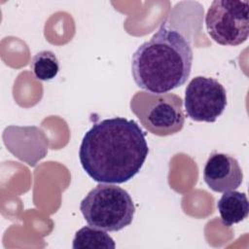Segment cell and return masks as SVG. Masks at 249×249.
I'll return each instance as SVG.
<instances>
[{
  "label": "cell",
  "mask_w": 249,
  "mask_h": 249,
  "mask_svg": "<svg viewBox=\"0 0 249 249\" xmlns=\"http://www.w3.org/2000/svg\"><path fill=\"white\" fill-rule=\"evenodd\" d=\"M34 76L41 81L53 80L59 71V63L54 53L42 51L36 53L30 63Z\"/></svg>",
  "instance_id": "obj_10"
},
{
  "label": "cell",
  "mask_w": 249,
  "mask_h": 249,
  "mask_svg": "<svg viewBox=\"0 0 249 249\" xmlns=\"http://www.w3.org/2000/svg\"><path fill=\"white\" fill-rule=\"evenodd\" d=\"M192 65L190 42L178 31L162 24L132 54L131 73L140 89L166 93L187 82Z\"/></svg>",
  "instance_id": "obj_2"
},
{
  "label": "cell",
  "mask_w": 249,
  "mask_h": 249,
  "mask_svg": "<svg viewBox=\"0 0 249 249\" xmlns=\"http://www.w3.org/2000/svg\"><path fill=\"white\" fill-rule=\"evenodd\" d=\"M130 110L149 132L158 136L175 134L184 126L183 100L175 93L136 91Z\"/></svg>",
  "instance_id": "obj_4"
},
{
  "label": "cell",
  "mask_w": 249,
  "mask_h": 249,
  "mask_svg": "<svg viewBox=\"0 0 249 249\" xmlns=\"http://www.w3.org/2000/svg\"><path fill=\"white\" fill-rule=\"evenodd\" d=\"M148 153L145 133L139 124L115 117L93 124L85 133L79 159L93 181L122 184L140 171Z\"/></svg>",
  "instance_id": "obj_1"
},
{
  "label": "cell",
  "mask_w": 249,
  "mask_h": 249,
  "mask_svg": "<svg viewBox=\"0 0 249 249\" xmlns=\"http://www.w3.org/2000/svg\"><path fill=\"white\" fill-rule=\"evenodd\" d=\"M89 226L105 231H119L132 223L135 207L130 195L111 184H98L80 203Z\"/></svg>",
  "instance_id": "obj_3"
},
{
  "label": "cell",
  "mask_w": 249,
  "mask_h": 249,
  "mask_svg": "<svg viewBox=\"0 0 249 249\" xmlns=\"http://www.w3.org/2000/svg\"><path fill=\"white\" fill-rule=\"evenodd\" d=\"M203 179L212 191L225 193L240 187L243 173L236 159L227 154L214 153L204 165Z\"/></svg>",
  "instance_id": "obj_7"
},
{
  "label": "cell",
  "mask_w": 249,
  "mask_h": 249,
  "mask_svg": "<svg viewBox=\"0 0 249 249\" xmlns=\"http://www.w3.org/2000/svg\"><path fill=\"white\" fill-rule=\"evenodd\" d=\"M185 110L196 122L214 123L227 106V92L216 79L196 76L185 90Z\"/></svg>",
  "instance_id": "obj_6"
},
{
  "label": "cell",
  "mask_w": 249,
  "mask_h": 249,
  "mask_svg": "<svg viewBox=\"0 0 249 249\" xmlns=\"http://www.w3.org/2000/svg\"><path fill=\"white\" fill-rule=\"evenodd\" d=\"M248 1L214 0L205 16L209 36L222 46H238L249 34Z\"/></svg>",
  "instance_id": "obj_5"
},
{
  "label": "cell",
  "mask_w": 249,
  "mask_h": 249,
  "mask_svg": "<svg viewBox=\"0 0 249 249\" xmlns=\"http://www.w3.org/2000/svg\"><path fill=\"white\" fill-rule=\"evenodd\" d=\"M72 247L74 249H114L116 244L106 231L89 226L83 227L75 233Z\"/></svg>",
  "instance_id": "obj_9"
},
{
  "label": "cell",
  "mask_w": 249,
  "mask_h": 249,
  "mask_svg": "<svg viewBox=\"0 0 249 249\" xmlns=\"http://www.w3.org/2000/svg\"><path fill=\"white\" fill-rule=\"evenodd\" d=\"M217 208L223 225L231 227L248 217L249 202L244 193L228 191L218 200Z\"/></svg>",
  "instance_id": "obj_8"
}]
</instances>
